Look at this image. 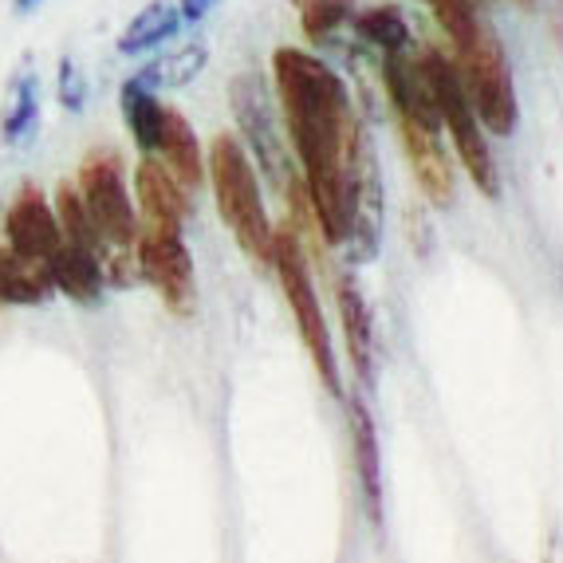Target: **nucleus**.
Masks as SVG:
<instances>
[{
  "label": "nucleus",
  "instance_id": "f257e3e1",
  "mask_svg": "<svg viewBox=\"0 0 563 563\" xmlns=\"http://www.w3.org/2000/svg\"><path fill=\"white\" fill-rule=\"evenodd\" d=\"M268 84L280 107L291 158L300 166L311 225L328 249H339L347 241L358 209L355 169H351V151L366 131L358 99L343 71L300 44L276 47Z\"/></svg>",
  "mask_w": 563,
  "mask_h": 563
},
{
  "label": "nucleus",
  "instance_id": "f03ea898",
  "mask_svg": "<svg viewBox=\"0 0 563 563\" xmlns=\"http://www.w3.org/2000/svg\"><path fill=\"white\" fill-rule=\"evenodd\" d=\"M378 84H383V99L398 126L406 166H410L413 181L422 189V198L433 209H453V201H457V158L445 146L438 103H433L430 87H426L418 59H383L378 64Z\"/></svg>",
  "mask_w": 563,
  "mask_h": 563
},
{
  "label": "nucleus",
  "instance_id": "7ed1b4c3",
  "mask_svg": "<svg viewBox=\"0 0 563 563\" xmlns=\"http://www.w3.org/2000/svg\"><path fill=\"white\" fill-rule=\"evenodd\" d=\"M206 186L221 225L233 233L236 249L261 268H273L276 221L264 201V178L256 162L249 158L236 131H221L206 146Z\"/></svg>",
  "mask_w": 563,
  "mask_h": 563
},
{
  "label": "nucleus",
  "instance_id": "20e7f679",
  "mask_svg": "<svg viewBox=\"0 0 563 563\" xmlns=\"http://www.w3.org/2000/svg\"><path fill=\"white\" fill-rule=\"evenodd\" d=\"M413 56H418L426 87H430L433 103H438V119H442L445 142H450L457 166L465 169V178L473 181V189H477L481 198L497 201L500 189H505V178H500L497 154H493V134L481 126L470 95H465V87H461L457 64H453L450 47L422 44Z\"/></svg>",
  "mask_w": 563,
  "mask_h": 563
},
{
  "label": "nucleus",
  "instance_id": "39448f33",
  "mask_svg": "<svg viewBox=\"0 0 563 563\" xmlns=\"http://www.w3.org/2000/svg\"><path fill=\"white\" fill-rule=\"evenodd\" d=\"M233 131L244 142L249 158L256 162L261 178L273 186L276 198L288 201V194L300 186V166L291 158L288 134H284L280 107H276L273 84L261 71H236L225 87Z\"/></svg>",
  "mask_w": 563,
  "mask_h": 563
},
{
  "label": "nucleus",
  "instance_id": "423d86ee",
  "mask_svg": "<svg viewBox=\"0 0 563 563\" xmlns=\"http://www.w3.org/2000/svg\"><path fill=\"white\" fill-rule=\"evenodd\" d=\"M268 273H276V280H280L284 300H288L291 320H296V331H300L320 383L328 386L331 395H343V378H339V363H335V343H331L328 316H323L320 291H316V276H311L308 244H303L300 229H296L291 217L276 225L273 268H268Z\"/></svg>",
  "mask_w": 563,
  "mask_h": 563
},
{
  "label": "nucleus",
  "instance_id": "0eeeda50",
  "mask_svg": "<svg viewBox=\"0 0 563 563\" xmlns=\"http://www.w3.org/2000/svg\"><path fill=\"white\" fill-rule=\"evenodd\" d=\"M450 56L457 64L461 87L470 95L481 126L493 139H512L520 131V91L517 76H512V59H508L497 32L481 24L477 40L461 52H450Z\"/></svg>",
  "mask_w": 563,
  "mask_h": 563
},
{
  "label": "nucleus",
  "instance_id": "6e6552de",
  "mask_svg": "<svg viewBox=\"0 0 563 563\" xmlns=\"http://www.w3.org/2000/svg\"><path fill=\"white\" fill-rule=\"evenodd\" d=\"M76 189L84 198L87 213H91L95 229L107 241V249H134L142 233V217L134 206V189L126 178V162L111 146L87 151L79 162Z\"/></svg>",
  "mask_w": 563,
  "mask_h": 563
},
{
  "label": "nucleus",
  "instance_id": "1a4fd4ad",
  "mask_svg": "<svg viewBox=\"0 0 563 563\" xmlns=\"http://www.w3.org/2000/svg\"><path fill=\"white\" fill-rule=\"evenodd\" d=\"M134 264H139V280L151 284L174 316L194 311V303H198V273H194L186 229L142 225L139 241H134Z\"/></svg>",
  "mask_w": 563,
  "mask_h": 563
},
{
  "label": "nucleus",
  "instance_id": "9d476101",
  "mask_svg": "<svg viewBox=\"0 0 563 563\" xmlns=\"http://www.w3.org/2000/svg\"><path fill=\"white\" fill-rule=\"evenodd\" d=\"M4 236H9L12 253H16L20 261H32V264H44L47 256L64 244L56 209H52L44 189L24 181V186L12 194L9 209H4Z\"/></svg>",
  "mask_w": 563,
  "mask_h": 563
},
{
  "label": "nucleus",
  "instance_id": "9b49d317",
  "mask_svg": "<svg viewBox=\"0 0 563 563\" xmlns=\"http://www.w3.org/2000/svg\"><path fill=\"white\" fill-rule=\"evenodd\" d=\"M131 189H134V206H139L142 225L186 229L189 213H194V194H189L158 158L139 154Z\"/></svg>",
  "mask_w": 563,
  "mask_h": 563
},
{
  "label": "nucleus",
  "instance_id": "f8f14e48",
  "mask_svg": "<svg viewBox=\"0 0 563 563\" xmlns=\"http://www.w3.org/2000/svg\"><path fill=\"white\" fill-rule=\"evenodd\" d=\"M335 311L343 323V343H347L351 371L358 375V383H375V316L366 303L363 284L355 280V273L335 276Z\"/></svg>",
  "mask_w": 563,
  "mask_h": 563
},
{
  "label": "nucleus",
  "instance_id": "ddd939ff",
  "mask_svg": "<svg viewBox=\"0 0 563 563\" xmlns=\"http://www.w3.org/2000/svg\"><path fill=\"white\" fill-rule=\"evenodd\" d=\"M40 122H44V84L40 71L16 67L0 91V142L9 151H24L40 139Z\"/></svg>",
  "mask_w": 563,
  "mask_h": 563
},
{
  "label": "nucleus",
  "instance_id": "4468645a",
  "mask_svg": "<svg viewBox=\"0 0 563 563\" xmlns=\"http://www.w3.org/2000/svg\"><path fill=\"white\" fill-rule=\"evenodd\" d=\"M209 59H213V52H209L206 40H186V44H178V47H162L154 56L139 59L131 79L154 95H174L198 84L209 71Z\"/></svg>",
  "mask_w": 563,
  "mask_h": 563
},
{
  "label": "nucleus",
  "instance_id": "2eb2a0df",
  "mask_svg": "<svg viewBox=\"0 0 563 563\" xmlns=\"http://www.w3.org/2000/svg\"><path fill=\"white\" fill-rule=\"evenodd\" d=\"M186 32V20H181L178 0H146L139 12H134L126 24H122L119 40H114V52L122 59H146L162 47H169V40H178Z\"/></svg>",
  "mask_w": 563,
  "mask_h": 563
},
{
  "label": "nucleus",
  "instance_id": "dca6fc26",
  "mask_svg": "<svg viewBox=\"0 0 563 563\" xmlns=\"http://www.w3.org/2000/svg\"><path fill=\"white\" fill-rule=\"evenodd\" d=\"M47 268V280H52V288L64 291L71 303H84V308H91V303L103 300V288H107V264L99 253H91V249H79V244H59L56 253L44 261Z\"/></svg>",
  "mask_w": 563,
  "mask_h": 563
},
{
  "label": "nucleus",
  "instance_id": "f3484780",
  "mask_svg": "<svg viewBox=\"0 0 563 563\" xmlns=\"http://www.w3.org/2000/svg\"><path fill=\"white\" fill-rule=\"evenodd\" d=\"M154 158H158L189 194H198V189L206 186V146H201L198 126L169 103H166V119H162V139H158V154H154Z\"/></svg>",
  "mask_w": 563,
  "mask_h": 563
},
{
  "label": "nucleus",
  "instance_id": "a211bd4d",
  "mask_svg": "<svg viewBox=\"0 0 563 563\" xmlns=\"http://www.w3.org/2000/svg\"><path fill=\"white\" fill-rule=\"evenodd\" d=\"M351 36L363 52H371V59H383V56H406L413 52V29L406 12L390 0L383 4H358L355 20H351Z\"/></svg>",
  "mask_w": 563,
  "mask_h": 563
},
{
  "label": "nucleus",
  "instance_id": "6ab92c4d",
  "mask_svg": "<svg viewBox=\"0 0 563 563\" xmlns=\"http://www.w3.org/2000/svg\"><path fill=\"white\" fill-rule=\"evenodd\" d=\"M119 114H122V126H126V134H131V142H134V151L154 158V154H158V139H162V119H166L162 95L146 91V87L126 76L119 84Z\"/></svg>",
  "mask_w": 563,
  "mask_h": 563
},
{
  "label": "nucleus",
  "instance_id": "aec40b11",
  "mask_svg": "<svg viewBox=\"0 0 563 563\" xmlns=\"http://www.w3.org/2000/svg\"><path fill=\"white\" fill-rule=\"evenodd\" d=\"M351 445H355V465L358 477H363V493L366 505L375 512V520L383 517V470H378V433H375V418L363 406V398H351Z\"/></svg>",
  "mask_w": 563,
  "mask_h": 563
},
{
  "label": "nucleus",
  "instance_id": "412c9836",
  "mask_svg": "<svg viewBox=\"0 0 563 563\" xmlns=\"http://www.w3.org/2000/svg\"><path fill=\"white\" fill-rule=\"evenodd\" d=\"M291 9H296L300 36L308 40L311 47H331V44H339L343 32H351L358 0H291Z\"/></svg>",
  "mask_w": 563,
  "mask_h": 563
},
{
  "label": "nucleus",
  "instance_id": "4be33fe9",
  "mask_svg": "<svg viewBox=\"0 0 563 563\" xmlns=\"http://www.w3.org/2000/svg\"><path fill=\"white\" fill-rule=\"evenodd\" d=\"M52 280H47L44 264L20 261L12 249H0V303H16V308H32L52 296Z\"/></svg>",
  "mask_w": 563,
  "mask_h": 563
},
{
  "label": "nucleus",
  "instance_id": "5701e85b",
  "mask_svg": "<svg viewBox=\"0 0 563 563\" xmlns=\"http://www.w3.org/2000/svg\"><path fill=\"white\" fill-rule=\"evenodd\" d=\"M52 209H56V221H59V233H64L67 244H79V249H91V253H99L107 261V241L99 236V229H95L91 213H87L84 198H79L76 181H59L56 186V198H52Z\"/></svg>",
  "mask_w": 563,
  "mask_h": 563
},
{
  "label": "nucleus",
  "instance_id": "b1692460",
  "mask_svg": "<svg viewBox=\"0 0 563 563\" xmlns=\"http://www.w3.org/2000/svg\"><path fill=\"white\" fill-rule=\"evenodd\" d=\"M422 4L430 9L433 24H438V32H442V40H445L450 52L470 47L473 40H477L481 24H485L477 0H422Z\"/></svg>",
  "mask_w": 563,
  "mask_h": 563
},
{
  "label": "nucleus",
  "instance_id": "393cba45",
  "mask_svg": "<svg viewBox=\"0 0 563 563\" xmlns=\"http://www.w3.org/2000/svg\"><path fill=\"white\" fill-rule=\"evenodd\" d=\"M52 91H56V103L64 114H87V107H91V79H87L84 64L76 56L64 52L56 59V84H52Z\"/></svg>",
  "mask_w": 563,
  "mask_h": 563
},
{
  "label": "nucleus",
  "instance_id": "a878e982",
  "mask_svg": "<svg viewBox=\"0 0 563 563\" xmlns=\"http://www.w3.org/2000/svg\"><path fill=\"white\" fill-rule=\"evenodd\" d=\"M178 9H181V20H186V29H194V24H201V20L217 9V0H178Z\"/></svg>",
  "mask_w": 563,
  "mask_h": 563
},
{
  "label": "nucleus",
  "instance_id": "bb28decb",
  "mask_svg": "<svg viewBox=\"0 0 563 563\" xmlns=\"http://www.w3.org/2000/svg\"><path fill=\"white\" fill-rule=\"evenodd\" d=\"M44 4L47 0H12V12H16V16H32V12H40Z\"/></svg>",
  "mask_w": 563,
  "mask_h": 563
},
{
  "label": "nucleus",
  "instance_id": "cd10ccee",
  "mask_svg": "<svg viewBox=\"0 0 563 563\" xmlns=\"http://www.w3.org/2000/svg\"><path fill=\"white\" fill-rule=\"evenodd\" d=\"M512 4H520V9H536L540 0H512Z\"/></svg>",
  "mask_w": 563,
  "mask_h": 563
}]
</instances>
